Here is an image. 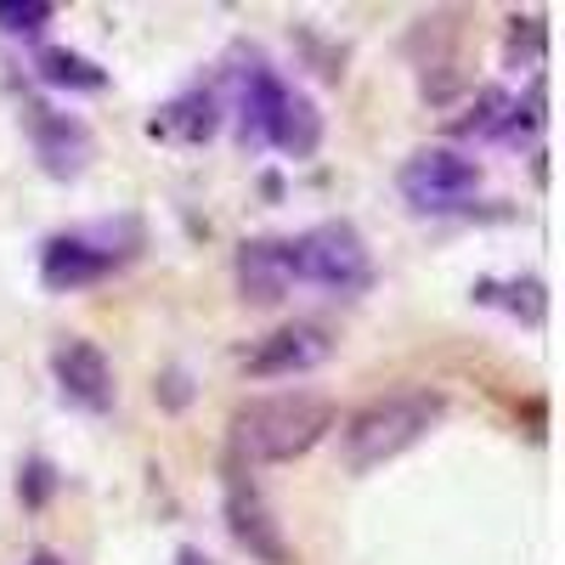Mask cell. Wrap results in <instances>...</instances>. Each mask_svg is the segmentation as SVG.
<instances>
[{
    "label": "cell",
    "instance_id": "obj_1",
    "mask_svg": "<svg viewBox=\"0 0 565 565\" xmlns=\"http://www.w3.org/2000/svg\"><path fill=\"white\" fill-rule=\"evenodd\" d=\"M232 452L238 463H289L300 452H311L328 430H334V402L317 391H277V396H255L232 413Z\"/></svg>",
    "mask_w": 565,
    "mask_h": 565
},
{
    "label": "cell",
    "instance_id": "obj_2",
    "mask_svg": "<svg viewBox=\"0 0 565 565\" xmlns=\"http://www.w3.org/2000/svg\"><path fill=\"white\" fill-rule=\"evenodd\" d=\"M447 418V396L418 385V391H391V396H373L367 407H356L340 430V452L351 476H367L391 458H402L407 447H418L424 436Z\"/></svg>",
    "mask_w": 565,
    "mask_h": 565
},
{
    "label": "cell",
    "instance_id": "obj_3",
    "mask_svg": "<svg viewBox=\"0 0 565 565\" xmlns=\"http://www.w3.org/2000/svg\"><path fill=\"white\" fill-rule=\"evenodd\" d=\"M148 249V232L136 215H114V221H90V226H68L57 238H45L40 249V282L52 295H79L90 282L114 277L119 266H130Z\"/></svg>",
    "mask_w": 565,
    "mask_h": 565
},
{
    "label": "cell",
    "instance_id": "obj_4",
    "mask_svg": "<svg viewBox=\"0 0 565 565\" xmlns=\"http://www.w3.org/2000/svg\"><path fill=\"white\" fill-rule=\"evenodd\" d=\"M295 277L317 282L328 295H362L373 282V255L351 221H317L295 238Z\"/></svg>",
    "mask_w": 565,
    "mask_h": 565
},
{
    "label": "cell",
    "instance_id": "obj_5",
    "mask_svg": "<svg viewBox=\"0 0 565 565\" xmlns=\"http://www.w3.org/2000/svg\"><path fill=\"white\" fill-rule=\"evenodd\" d=\"M396 186H402V199H407L413 210L447 215V210H463L469 199L481 193V164L463 159V153H452V148H418V153L402 164Z\"/></svg>",
    "mask_w": 565,
    "mask_h": 565
},
{
    "label": "cell",
    "instance_id": "obj_6",
    "mask_svg": "<svg viewBox=\"0 0 565 565\" xmlns=\"http://www.w3.org/2000/svg\"><path fill=\"white\" fill-rule=\"evenodd\" d=\"M328 351H334L328 328H317V322H282L244 356V373H249V380H295V373L322 367Z\"/></svg>",
    "mask_w": 565,
    "mask_h": 565
},
{
    "label": "cell",
    "instance_id": "obj_7",
    "mask_svg": "<svg viewBox=\"0 0 565 565\" xmlns=\"http://www.w3.org/2000/svg\"><path fill=\"white\" fill-rule=\"evenodd\" d=\"M226 532L238 548H249V559L260 565H289V537H282L277 514L266 509V498L244 481V469H232L226 481Z\"/></svg>",
    "mask_w": 565,
    "mask_h": 565
},
{
    "label": "cell",
    "instance_id": "obj_8",
    "mask_svg": "<svg viewBox=\"0 0 565 565\" xmlns=\"http://www.w3.org/2000/svg\"><path fill=\"white\" fill-rule=\"evenodd\" d=\"M52 380H57V391H63L74 407H85V413H108L114 396H119L114 362L103 356V345H90V340H79V334H68V340L52 351Z\"/></svg>",
    "mask_w": 565,
    "mask_h": 565
},
{
    "label": "cell",
    "instance_id": "obj_9",
    "mask_svg": "<svg viewBox=\"0 0 565 565\" xmlns=\"http://www.w3.org/2000/svg\"><path fill=\"white\" fill-rule=\"evenodd\" d=\"M232 271H238V295L249 306H277L300 282L295 277V238H244Z\"/></svg>",
    "mask_w": 565,
    "mask_h": 565
},
{
    "label": "cell",
    "instance_id": "obj_10",
    "mask_svg": "<svg viewBox=\"0 0 565 565\" xmlns=\"http://www.w3.org/2000/svg\"><path fill=\"white\" fill-rule=\"evenodd\" d=\"M34 159L52 181H74V175H85L90 159H97V136H90V125L74 119V114L40 108L34 114Z\"/></svg>",
    "mask_w": 565,
    "mask_h": 565
},
{
    "label": "cell",
    "instance_id": "obj_11",
    "mask_svg": "<svg viewBox=\"0 0 565 565\" xmlns=\"http://www.w3.org/2000/svg\"><path fill=\"white\" fill-rule=\"evenodd\" d=\"M277 103H282V79H277V68H266V57H249L244 68H232V114H238L244 148H266Z\"/></svg>",
    "mask_w": 565,
    "mask_h": 565
},
{
    "label": "cell",
    "instance_id": "obj_12",
    "mask_svg": "<svg viewBox=\"0 0 565 565\" xmlns=\"http://www.w3.org/2000/svg\"><path fill=\"white\" fill-rule=\"evenodd\" d=\"M221 119H226L221 90H181L175 103H164V108L148 119V136L181 141V148H204V141L221 130Z\"/></svg>",
    "mask_w": 565,
    "mask_h": 565
},
{
    "label": "cell",
    "instance_id": "obj_13",
    "mask_svg": "<svg viewBox=\"0 0 565 565\" xmlns=\"http://www.w3.org/2000/svg\"><path fill=\"white\" fill-rule=\"evenodd\" d=\"M266 148L289 153V159H311V153L322 148V114H317V103L306 97V90L282 85V103H277V114H271Z\"/></svg>",
    "mask_w": 565,
    "mask_h": 565
},
{
    "label": "cell",
    "instance_id": "obj_14",
    "mask_svg": "<svg viewBox=\"0 0 565 565\" xmlns=\"http://www.w3.org/2000/svg\"><path fill=\"white\" fill-rule=\"evenodd\" d=\"M452 130H458V136H476V141H521V136L537 130V125L526 119V108L514 103L503 85H487L481 97H476V108H469V119H458Z\"/></svg>",
    "mask_w": 565,
    "mask_h": 565
},
{
    "label": "cell",
    "instance_id": "obj_15",
    "mask_svg": "<svg viewBox=\"0 0 565 565\" xmlns=\"http://www.w3.org/2000/svg\"><path fill=\"white\" fill-rule=\"evenodd\" d=\"M476 300H481V306H498V311H509V317H521L526 328H543V317H548L543 277H481V282H476Z\"/></svg>",
    "mask_w": 565,
    "mask_h": 565
},
{
    "label": "cell",
    "instance_id": "obj_16",
    "mask_svg": "<svg viewBox=\"0 0 565 565\" xmlns=\"http://www.w3.org/2000/svg\"><path fill=\"white\" fill-rule=\"evenodd\" d=\"M34 74L45 85H57V90H103L108 85V74L90 63V57L68 52V45H45V52L34 57Z\"/></svg>",
    "mask_w": 565,
    "mask_h": 565
},
{
    "label": "cell",
    "instance_id": "obj_17",
    "mask_svg": "<svg viewBox=\"0 0 565 565\" xmlns=\"http://www.w3.org/2000/svg\"><path fill=\"white\" fill-rule=\"evenodd\" d=\"M57 18L52 0H0V34H40Z\"/></svg>",
    "mask_w": 565,
    "mask_h": 565
},
{
    "label": "cell",
    "instance_id": "obj_18",
    "mask_svg": "<svg viewBox=\"0 0 565 565\" xmlns=\"http://www.w3.org/2000/svg\"><path fill=\"white\" fill-rule=\"evenodd\" d=\"M52 487H57V469L45 463V458H34V463L23 469V498H29V503H45V492H52Z\"/></svg>",
    "mask_w": 565,
    "mask_h": 565
},
{
    "label": "cell",
    "instance_id": "obj_19",
    "mask_svg": "<svg viewBox=\"0 0 565 565\" xmlns=\"http://www.w3.org/2000/svg\"><path fill=\"white\" fill-rule=\"evenodd\" d=\"M175 565H210L204 548H175Z\"/></svg>",
    "mask_w": 565,
    "mask_h": 565
},
{
    "label": "cell",
    "instance_id": "obj_20",
    "mask_svg": "<svg viewBox=\"0 0 565 565\" xmlns=\"http://www.w3.org/2000/svg\"><path fill=\"white\" fill-rule=\"evenodd\" d=\"M23 565H63V559H57V554H52V548H34V554H29V559H23Z\"/></svg>",
    "mask_w": 565,
    "mask_h": 565
}]
</instances>
